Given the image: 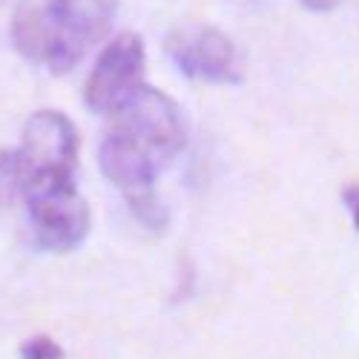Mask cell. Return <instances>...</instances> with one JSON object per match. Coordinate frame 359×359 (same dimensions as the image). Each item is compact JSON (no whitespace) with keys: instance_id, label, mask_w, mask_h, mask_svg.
I'll list each match as a JSON object with an SVG mask.
<instances>
[{"instance_id":"obj_5","label":"cell","mask_w":359,"mask_h":359,"mask_svg":"<svg viewBox=\"0 0 359 359\" xmlns=\"http://www.w3.org/2000/svg\"><path fill=\"white\" fill-rule=\"evenodd\" d=\"M167 55L178 72L207 81V83H242L245 81V57L238 46L213 26H190L175 29L167 38Z\"/></svg>"},{"instance_id":"obj_2","label":"cell","mask_w":359,"mask_h":359,"mask_svg":"<svg viewBox=\"0 0 359 359\" xmlns=\"http://www.w3.org/2000/svg\"><path fill=\"white\" fill-rule=\"evenodd\" d=\"M118 15V0H49L26 4L12 18L15 49L55 75L72 72L89 46L101 43Z\"/></svg>"},{"instance_id":"obj_1","label":"cell","mask_w":359,"mask_h":359,"mask_svg":"<svg viewBox=\"0 0 359 359\" xmlns=\"http://www.w3.org/2000/svg\"><path fill=\"white\" fill-rule=\"evenodd\" d=\"M98 147V164L107 182L124 198L153 193L156 178L187 147V118L170 95L138 86L109 115Z\"/></svg>"},{"instance_id":"obj_6","label":"cell","mask_w":359,"mask_h":359,"mask_svg":"<svg viewBox=\"0 0 359 359\" xmlns=\"http://www.w3.org/2000/svg\"><path fill=\"white\" fill-rule=\"evenodd\" d=\"M147 69V49L135 32H121L112 38L83 83V104L98 112L109 115L124 98H130L138 86H144Z\"/></svg>"},{"instance_id":"obj_10","label":"cell","mask_w":359,"mask_h":359,"mask_svg":"<svg viewBox=\"0 0 359 359\" xmlns=\"http://www.w3.org/2000/svg\"><path fill=\"white\" fill-rule=\"evenodd\" d=\"M342 198H345V204L351 207V213H353V224H356V230H359V184L345 187Z\"/></svg>"},{"instance_id":"obj_3","label":"cell","mask_w":359,"mask_h":359,"mask_svg":"<svg viewBox=\"0 0 359 359\" xmlns=\"http://www.w3.org/2000/svg\"><path fill=\"white\" fill-rule=\"evenodd\" d=\"M78 130L64 112L41 109L26 121L20 147L9 153L15 193L72 184L78 172Z\"/></svg>"},{"instance_id":"obj_7","label":"cell","mask_w":359,"mask_h":359,"mask_svg":"<svg viewBox=\"0 0 359 359\" xmlns=\"http://www.w3.org/2000/svg\"><path fill=\"white\" fill-rule=\"evenodd\" d=\"M133 216L147 227V230H156V233H164L167 227V207L158 201L156 190L153 193H144V196H133L127 198Z\"/></svg>"},{"instance_id":"obj_4","label":"cell","mask_w":359,"mask_h":359,"mask_svg":"<svg viewBox=\"0 0 359 359\" xmlns=\"http://www.w3.org/2000/svg\"><path fill=\"white\" fill-rule=\"evenodd\" d=\"M20 198L26 204L29 227H32L38 248L49 253H72L83 245L89 227H93V216H89V207L75 182L26 190L20 193Z\"/></svg>"},{"instance_id":"obj_8","label":"cell","mask_w":359,"mask_h":359,"mask_svg":"<svg viewBox=\"0 0 359 359\" xmlns=\"http://www.w3.org/2000/svg\"><path fill=\"white\" fill-rule=\"evenodd\" d=\"M23 359H64V348L49 337H32L20 345Z\"/></svg>"},{"instance_id":"obj_9","label":"cell","mask_w":359,"mask_h":359,"mask_svg":"<svg viewBox=\"0 0 359 359\" xmlns=\"http://www.w3.org/2000/svg\"><path fill=\"white\" fill-rule=\"evenodd\" d=\"M9 196H15L12 164H9V153H0V204H4Z\"/></svg>"},{"instance_id":"obj_11","label":"cell","mask_w":359,"mask_h":359,"mask_svg":"<svg viewBox=\"0 0 359 359\" xmlns=\"http://www.w3.org/2000/svg\"><path fill=\"white\" fill-rule=\"evenodd\" d=\"M308 12H331V9H337L342 0H299Z\"/></svg>"}]
</instances>
